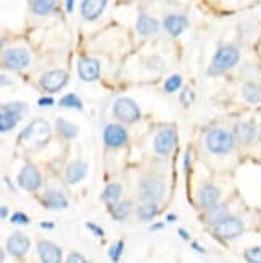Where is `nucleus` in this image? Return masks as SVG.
<instances>
[{"label":"nucleus","instance_id":"42","mask_svg":"<svg viewBox=\"0 0 261 263\" xmlns=\"http://www.w3.org/2000/svg\"><path fill=\"white\" fill-rule=\"evenodd\" d=\"M177 233H179V236H180V237L184 239V241H189V239H190V236H189V234H187V231H184V230H179Z\"/></svg>","mask_w":261,"mask_h":263},{"label":"nucleus","instance_id":"25","mask_svg":"<svg viewBox=\"0 0 261 263\" xmlns=\"http://www.w3.org/2000/svg\"><path fill=\"white\" fill-rule=\"evenodd\" d=\"M56 131H58V134L65 137V139H74L79 133L77 126H74L70 121H66L65 118H56Z\"/></svg>","mask_w":261,"mask_h":263},{"label":"nucleus","instance_id":"39","mask_svg":"<svg viewBox=\"0 0 261 263\" xmlns=\"http://www.w3.org/2000/svg\"><path fill=\"white\" fill-rule=\"evenodd\" d=\"M189 170H190V152H186V155H184V171L189 173Z\"/></svg>","mask_w":261,"mask_h":263},{"label":"nucleus","instance_id":"34","mask_svg":"<svg viewBox=\"0 0 261 263\" xmlns=\"http://www.w3.org/2000/svg\"><path fill=\"white\" fill-rule=\"evenodd\" d=\"M194 99H195L194 90L189 89V87H186L183 90V94H180V102H183V105H190L192 102H194Z\"/></svg>","mask_w":261,"mask_h":263},{"label":"nucleus","instance_id":"10","mask_svg":"<svg viewBox=\"0 0 261 263\" xmlns=\"http://www.w3.org/2000/svg\"><path fill=\"white\" fill-rule=\"evenodd\" d=\"M18 184L29 192L37 191L42 186V176L39 173V170L31 163H26L21 168L19 175H18Z\"/></svg>","mask_w":261,"mask_h":263},{"label":"nucleus","instance_id":"29","mask_svg":"<svg viewBox=\"0 0 261 263\" xmlns=\"http://www.w3.org/2000/svg\"><path fill=\"white\" fill-rule=\"evenodd\" d=\"M137 215L142 221H150L153 220L155 216L158 215V205L156 202H144L139 210H137Z\"/></svg>","mask_w":261,"mask_h":263},{"label":"nucleus","instance_id":"46","mask_svg":"<svg viewBox=\"0 0 261 263\" xmlns=\"http://www.w3.org/2000/svg\"><path fill=\"white\" fill-rule=\"evenodd\" d=\"M177 216L176 215H168V221H176Z\"/></svg>","mask_w":261,"mask_h":263},{"label":"nucleus","instance_id":"41","mask_svg":"<svg viewBox=\"0 0 261 263\" xmlns=\"http://www.w3.org/2000/svg\"><path fill=\"white\" fill-rule=\"evenodd\" d=\"M0 216H2V220H5L8 216V209L5 207V205H2V209H0Z\"/></svg>","mask_w":261,"mask_h":263},{"label":"nucleus","instance_id":"43","mask_svg":"<svg viewBox=\"0 0 261 263\" xmlns=\"http://www.w3.org/2000/svg\"><path fill=\"white\" fill-rule=\"evenodd\" d=\"M53 223H45V221H42L41 223V228H44V230H53Z\"/></svg>","mask_w":261,"mask_h":263},{"label":"nucleus","instance_id":"16","mask_svg":"<svg viewBox=\"0 0 261 263\" xmlns=\"http://www.w3.org/2000/svg\"><path fill=\"white\" fill-rule=\"evenodd\" d=\"M37 254L42 263H62L63 260L62 249L49 241H41L37 244Z\"/></svg>","mask_w":261,"mask_h":263},{"label":"nucleus","instance_id":"19","mask_svg":"<svg viewBox=\"0 0 261 263\" xmlns=\"http://www.w3.org/2000/svg\"><path fill=\"white\" fill-rule=\"evenodd\" d=\"M86 175H87V163L83 162V160H74V162H71L66 166L65 178L68 184H77V182H81L86 178Z\"/></svg>","mask_w":261,"mask_h":263},{"label":"nucleus","instance_id":"38","mask_svg":"<svg viewBox=\"0 0 261 263\" xmlns=\"http://www.w3.org/2000/svg\"><path fill=\"white\" fill-rule=\"evenodd\" d=\"M39 105H41V107L53 105V99H52V97H42V99H39Z\"/></svg>","mask_w":261,"mask_h":263},{"label":"nucleus","instance_id":"37","mask_svg":"<svg viewBox=\"0 0 261 263\" xmlns=\"http://www.w3.org/2000/svg\"><path fill=\"white\" fill-rule=\"evenodd\" d=\"M86 226H87V230H90L95 236H98V237H104V236H105L104 230H102L100 226H97L95 223H86Z\"/></svg>","mask_w":261,"mask_h":263},{"label":"nucleus","instance_id":"11","mask_svg":"<svg viewBox=\"0 0 261 263\" xmlns=\"http://www.w3.org/2000/svg\"><path fill=\"white\" fill-rule=\"evenodd\" d=\"M68 83V73L65 70H52L49 73H45L41 78V87L47 92L53 94V92H58L60 89H63Z\"/></svg>","mask_w":261,"mask_h":263},{"label":"nucleus","instance_id":"12","mask_svg":"<svg viewBox=\"0 0 261 263\" xmlns=\"http://www.w3.org/2000/svg\"><path fill=\"white\" fill-rule=\"evenodd\" d=\"M77 74L86 83H92L100 78V62L90 57H83L77 62Z\"/></svg>","mask_w":261,"mask_h":263},{"label":"nucleus","instance_id":"22","mask_svg":"<svg viewBox=\"0 0 261 263\" xmlns=\"http://www.w3.org/2000/svg\"><path fill=\"white\" fill-rule=\"evenodd\" d=\"M135 29H137L140 36L147 37V36H152V34H156L160 31V23H158V20H155L153 16L142 13L137 16V21H135Z\"/></svg>","mask_w":261,"mask_h":263},{"label":"nucleus","instance_id":"1","mask_svg":"<svg viewBox=\"0 0 261 263\" xmlns=\"http://www.w3.org/2000/svg\"><path fill=\"white\" fill-rule=\"evenodd\" d=\"M240 60V52L234 45H223L214 53L211 66H210V74H219L224 71H229L239 63Z\"/></svg>","mask_w":261,"mask_h":263},{"label":"nucleus","instance_id":"20","mask_svg":"<svg viewBox=\"0 0 261 263\" xmlns=\"http://www.w3.org/2000/svg\"><path fill=\"white\" fill-rule=\"evenodd\" d=\"M41 200L44 203V207L52 209V210H65L68 207V199L65 197V194L55 189L45 191Z\"/></svg>","mask_w":261,"mask_h":263},{"label":"nucleus","instance_id":"31","mask_svg":"<svg viewBox=\"0 0 261 263\" xmlns=\"http://www.w3.org/2000/svg\"><path fill=\"white\" fill-rule=\"evenodd\" d=\"M180 86H183V78H180L179 74H173L166 79L165 90L166 92H176L177 89H180Z\"/></svg>","mask_w":261,"mask_h":263},{"label":"nucleus","instance_id":"45","mask_svg":"<svg viewBox=\"0 0 261 263\" xmlns=\"http://www.w3.org/2000/svg\"><path fill=\"white\" fill-rule=\"evenodd\" d=\"M192 247H194L195 250H198V252H202V254H203V252H205V249H203V247H200V246H198V244H195V242H194V244H192Z\"/></svg>","mask_w":261,"mask_h":263},{"label":"nucleus","instance_id":"8","mask_svg":"<svg viewBox=\"0 0 261 263\" xmlns=\"http://www.w3.org/2000/svg\"><path fill=\"white\" fill-rule=\"evenodd\" d=\"M2 63L8 70H25L31 63V55L26 49H8L2 55Z\"/></svg>","mask_w":261,"mask_h":263},{"label":"nucleus","instance_id":"26","mask_svg":"<svg viewBox=\"0 0 261 263\" xmlns=\"http://www.w3.org/2000/svg\"><path fill=\"white\" fill-rule=\"evenodd\" d=\"M55 5H56L55 0H32L31 10H32V13H36L39 16H45L52 13L55 10Z\"/></svg>","mask_w":261,"mask_h":263},{"label":"nucleus","instance_id":"2","mask_svg":"<svg viewBox=\"0 0 261 263\" xmlns=\"http://www.w3.org/2000/svg\"><path fill=\"white\" fill-rule=\"evenodd\" d=\"M235 145V136L234 133L216 128L207 134V148L214 155H226L229 154Z\"/></svg>","mask_w":261,"mask_h":263},{"label":"nucleus","instance_id":"17","mask_svg":"<svg viewBox=\"0 0 261 263\" xmlns=\"http://www.w3.org/2000/svg\"><path fill=\"white\" fill-rule=\"evenodd\" d=\"M108 4V0H83L81 4V15L87 21H95Z\"/></svg>","mask_w":261,"mask_h":263},{"label":"nucleus","instance_id":"13","mask_svg":"<svg viewBox=\"0 0 261 263\" xmlns=\"http://www.w3.org/2000/svg\"><path fill=\"white\" fill-rule=\"evenodd\" d=\"M104 142L110 148L123 147L128 142V131L119 124H108L104 129Z\"/></svg>","mask_w":261,"mask_h":263},{"label":"nucleus","instance_id":"7","mask_svg":"<svg viewBox=\"0 0 261 263\" xmlns=\"http://www.w3.org/2000/svg\"><path fill=\"white\" fill-rule=\"evenodd\" d=\"M165 181L156 176H147L139 184V196L144 202H158L165 196Z\"/></svg>","mask_w":261,"mask_h":263},{"label":"nucleus","instance_id":"27","mask_svg":"<svg viewBox=\"0 0 261 263\" xmlns=\"http://www.w3.org/2000/svg\"><path fill=\"white\" fill-rule=\"evenodd\" d=\"M226 216H228V207H226L224 203H216L214 207L207 210V223L213 226L218 221H221L223 218H226Z\"/></svg>","mask_w":261,"mask_h":263},{"label":"nucleus","instance_id":"23","mask_svg":"<svg viewBox=\"0 0 261 263\" xmlns=\"http://www.w3.org/2000/svg\"><path fill=\"white\" fill-rule=\"evenodd\" d=\"M242 96L248 102V104H261V86L258 83L248 81L242 87Z\"/></svg>","mask_w":261,"mask_h":263},{"label":"nucleus","instance_id":"5","mask_svg":"<svg viewBox=\"0 0 261 263\" xmlns=\"http://www.w3.org/2000/svg\"><path fill=\"white\" fill-rule=\"evenodd\" d=\"M113 115L124 124H132L140 120V110L134 100L128 97H119L113 104Z\"/></svg>","mask_w":261,"mask_h":263},{"label":"nucleus","instance_id":"4","mask_svg":"<svg viewBox=\"0 0 261 263\" xmlns=\"http://www.w3.org/2000/svg\"><path fill=\"white\" fill-rule=\"evenodd\" d=\"M50 134H52V128H50L49 121L37 118L28 124L19 137L23 141H28L34 145H44L45 142H49Z\"/></svg>","mask_w":261,"mask_h":263},{"label":"nucleus","instance_id":"24","mask_svg":"<svg viewBox=\"0 0 261 263\" xmlns=\"http://www.w3.org/2000/svg\"><path fill=\"white\" fill-rule=\"evenodd\" d=\"M131 210H132V205L131 202L128 200H123V202H115L110 205V213L111 216L115 218L116 221H123L126 220L128 216L131 215Z\"/></svg>","mask_w":261,"mask_h":263},{"label":"nucleus","instance_id":"15","mask_svg":"<svg viewBox=\"0 0 261 263\" xmlns=\"http://www.w3.org/2000/svg\"><path fill=\"white\" fill-rule=\"evenodd\" d=\"M219 189L213 184H205L198 189L197 194V202L198 207L203 210H210L211 207H214L216 203H219Z\"/></svg>","mask_w":261,"mask_h":263},{"label":"nucleus","instance_id":"44","mask_svg":"<svg viewBox=\"0 0 261 263\" xmlns=\"http://www.w3.org/2000/svg\"><path fill=\"white\" fill-rule=\"evenodd\" d=\"M165 228V224L163 223H155L153 226H152V231H158V230H163Z\"/></svg>","mask_w":261,"mask_h":263},{"label":"nucleus","instance_id":"28","mask_svg":"<svg viewBox=\"0 0 261 263\" xmlns=\"http://www.w3.org/2000/svg\"><path fill=\"white\" fill-rule=\"evenodd\" d=\"M119 197H121V186L118 184V182H111V184H108L104 189V194H102V200L108 205L118 202Z\"/></svg>","mask_w":261,"mask_h":263},{"label":"nucleus","instance_id":"35","mask_svg":"<svg viewBox=\"0 0 261 263\" xmlns=\"http://www.w3.org/2000/svg\"><path fill=\"white\" fill-rule=\"evenodd\" d=\"M10 221L13 223V224H28V223H29V218H28V216H26L25 213L16 212V213L11 215Z\"/></svg>","mask_w":261,"mask_h":263},{"label":"nucleus","instance_id":"33","mask_svg":"<svg viewBox=\"0 0 261 263\" xmlns=\"http://www.w3.org/2000/svg\"><path fill=\"white\" fill-rule=\"evenodd\" d=\"M244 257L248 263H261V247H250L244 252Z\"/></svg>","mask_w":261,"mask_h":263},{"label":"nucleus","instance_id":"32","mask_svg":"<svg viewBox=\"0 0 261 263\" xmlns=\"http://www.w3.org/2000/svg\"><path fill=\"white\" fill-rule=\"evenodd\" d=\"M123 250H124V241H118V242L113 244L108 250V257L111 258V261L118 263L121 255H123Z\"/></svg>","mask_w":261,"mask_h":263},{"label":"nucleus","instance_id":"6","mask_svg":"<svg viewBox=\"0 0 261 263\" xmlns=\"http://www.w3.org/2000/svg\"><path fill=\"white\" fill-rule=\"evenodd\" d=\"M245 230L244 221L237 216H226L221 221H218L216 224H213V234L224 239V241H229V239H235L239 237Z\"/></svg>","mask_w":261,"mask_h":263},{"label":"nucleus","instance_id":"30","mask_svg":"<svg viewBox=\"0 0 261 263\" xmlns=\"http://www.w3.org/2000/svg\"><path fill=\"white\" fill-rule=\"evenodd\" d=\"M58 104H60V107H65V108H76L79 111L83 110V102H81V99H79L76 94L65 96L63 99H60Z\"/></svg>","mask_w":261,"mask_h":263},{"label":"nucleus","instance_id":"9","mask_svg":"<svg viewBox=\"0 0 261 263\" xmlns=\"http://www.w3.org/2000/svg\"><path fill=\"white\" fill-rule=\"evenodd\" d=\"M177 144V133L173 126H166L160 129L155 137V152L158 155H168L173 152V148Z\"/></svg>","mask_w":261,"mask_h":263},{"label":"nucleus","instance_id":"47","mask_svg":"<svg viewBox=\"0 0 261 263\" xmlns=\"http://www.w3.org/2000/svg\"><path fill=\"white\" fill-rule=\"evenodd\" d=\"M258 139H259V142H261V133H259V137H258Z\"/></svg>","mask_w":261,"mask_h":263},{"label":"nucleus","instance_id":"36","mask_svg":"<svg viewBox=\"0 0 261 263\" xmlns=\"http://www.w3.org/2000/svg\"><path fill=\"white\" fill-rule=\"evenodd\" d=\"M66 263H89L81 254H76V252H73L70 257L66 258Z\"/></svg>","mask_w":261,"mask_h":263},{"label":"nucleus","instance_id":"14","mask_svg":"<svg viewBox=\"0 0 261 263\" xmlns=\"http://www.w3.org/2000/svg\"><path fill=\"white\" fill-rule=\"evenodd\" d=\"M29 247H31L29 237L26 234H23V233H13L7 239V250H8V254L16 257V258L26 255Z\"/></svg>","mask_w":261,"mask_h":263},{"label":"nucleus","instance_id":"21","mask_svg":"<svg viewBox=\"0 0 261 263\" xmlns=\"http://www.w3.org/2000/svg\"><path fill=\"white\" fill-rule=\"evenodd\" d=\"M234 136L235 141H239L240 144H250L253 142L255 136H256V128L253 121H242L237 123L234 128Z\"/></svg>","mask_w":261,"mask_h":263},{"label":"nucleus","instance_id":"18","mask_svg":"<svg viewBox=\"0 0 261 263\" xmlns=\"http://www.w3.org/2000/svg\"><path fill=\"white\" fill-rule=\"evenodd\" d=\"M163 26L168 34H171L173 37H177L187 29L189 20L184 15H168L163 21Z\"/></svg>","mask_w":261,"mask_h":263},{"label":"nucleus","instance_id":"40","mask_svg":"<svg viewBox=\"0 0 261 263\" xmlns=\"http://www.w3.org/2000/svg\"><path fill=\"white\" fill-rule=\"evenodd\" d=\"M74 8V0H66V11L68 13H71Z\"/></svg>","mask_w":261,"mask_h":263},{"label":"nucleus","instance_id":"3","mask_svg":"<svg viewBox=\"0 0 261 263\" xmlns=\"http://www.w3.org/2000/svg\"><path fill=\"white\" fill-rule=\"evenodd\" d=\"M28 105L21 104V102H10L5 104L0 108V131L8 133L11 129H15L16 123L26 115Z\"/></svg>","mask_w":261,"mask_h":263}]
</instances>
